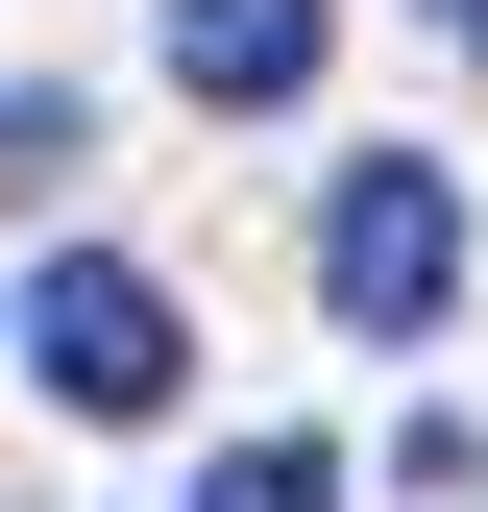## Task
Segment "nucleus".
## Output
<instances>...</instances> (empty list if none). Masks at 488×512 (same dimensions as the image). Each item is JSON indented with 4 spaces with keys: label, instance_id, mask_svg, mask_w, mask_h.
<instances>
[{
    "label": "nucleus",
    "instance_id": "f257e3e1",
    "mask_svg": "<svg viewBox=\"0 0 488 512\" xmlns=\"http://www.w3.org/2000/svg\"><path fill=\"white\" fill-rule=\"evenodd\" d=\"M318 293H342V342H440V293H464V171L366 147L342 220H318Z\"/></svg>",
    "mask_w": 488,
    "mask_h": 512
},
{
    "label": "nucleus",
    "instance_id": "f03ea898",
    "mask_svg": "<svg viewBox=\"0 0 488 512\" xmlns=\"http://www.w3.org/2000/svg\"><path fill=\"white\" fill-rule=\"evenodd\" d=\"M25 366H49L74 415H171V366H196V342H171V293H147V269H98V244H74V269L25 293Z\"/></svg>",
    "mask_w": 488,
    "mask_h": 512
},
{
    "label": "nucleus",
    "instance_id": "7ed1b4c3",
    "mask_svg": "<svg viewBox=\"0 0 488 512\" xmlns=\"http://www.w3.org/2000/svg\"><path fill=\"white\" fill-rule=\"evenodd\" d=\"M171 98H220V122L318 98V0H171Z\"/></svg>",
    "mask_w": 488,
    "mask_h": 512
},
{
    "label": "nucleus",
    "instance_id": "20e7f679",
    "mask_svg": "<svg viewBox=\"0 0 488 512\" xmlns=\"http://www.w3.org/2000/svg\"><path fill=\"white\" fill-rule=\"evenodd\" d=\"M220 512H342V464H318V439H244V464H220Z\"/></svg>",
    "mask_w": 488,
    "mask_h": 512
}]
</instances>
